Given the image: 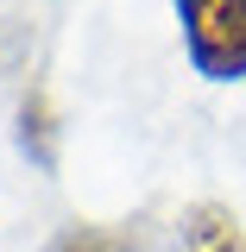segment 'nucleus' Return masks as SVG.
I'll use <instances>...</instances> for the list:
<instances>
[{"mask_svg":"<svg viewBox=\"0 0 246 252\" xmlns=\"http://www.w3.org/2000/svg\"><path fill=\"white\" fill-rule=\"evenodd\" d=\"M51 252H107V246H101V233H82V227H76V233H63Z\"/></svg>","mask_w":246,"mask_h":252,"instance_id":"nucleus-4","label":"nucleus"},{"mask_svg":"<svg viewBox=\"0 0 246 252\" xmlns=\"http://www.w3.org/2000/svg\"><path fill=\"white\" fill-rule=\"evenodd\" d=\"M177 246L183 252H246V227L227 202H189L177 220Z\"/></svg>","mask_w":246,"mask_h":252,"instance_id":"nucleus-2","label":"nucleus"},{"mask_svg":"<svg viewBox=\"0 0 246 252\" xmlns=\"http://www.w3.org/2000/svg\"><path fill=\"white\" fill-rule=\"evenodd\" d=\"M183 57L202 82H246V0H171Z\"/></svg>","mask_w":246,"mask_h":252,"instance_id":"nucleus-1","label":"nucleus"},{"mask_svg":"<svg viewBox=\"0 0 246 252\" xmlns=\"http://www.w3.org/2000/svg\"><path fill=\"white\" fill-rule=\"evenodd\" d=\"M19 152L38 170H57V120H51V94L44 89L19 94Z\"/></svg>","mask_w":246,"mask_h":252,"instance_id":"nucleus-3","label":"nucleus"}]
</instances>
